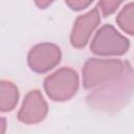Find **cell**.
<instances>
[{"instance_id":"cell-4","label":"cell","mask_w":134,"mask_h":134,"mask_svg":"<svg viewBox=\"0 0 134 134\" xmlns=\"http://www.w3.org/2000/svg\"><path fill=\"white\" fill-rule=\"evenodd\" d=\"M130 47L129 40L111 24L103 25L92 38L90 50L100 57H118L125 54Z\"/></svg>"},{"instance_id":"cell-7","label":"cell","mask_w":134,"mask_h":134,"mask_svg":"<svg viewBox=\"0 0 134 134\" xmlns=\"http://www.w3.org/2000/svg\"><path fill=\"white\" fill-rule=\"evenodd\" d=\"M100 22L98 8H93L86 14H83L74 21L71 34L70 43L74 48H83L89 42L92 34L97 28Z\"/></svg>"},{"instance_id":"cell-11","label":"cell","mask_w":134,"mask_h":134,"mask_svg":"<svg viewBox=\"0 0 134 134\" xmlns=\"http://www.w3.org/2000/svg\"><path fill=\"white\" fill-rule=\"evenodd\" d=\"M93 2V0H65L66 5L75 12L79 10H83L85 8H87L88 6H90V4Z\"/></svg>"},{"instance_id":"cell-8","label":"cell","mask_w":134,"mask_h":134,"mask_svg":"<svg viewBox=\"0 0 134 134\" xmlns=\"http://www.w3.org/2000/svg\"><path fill=\"white\" fill-rule=\"evenodd\" d=\"M19 100V90L17 86L9 82L2 80L0 83V111L9 112L14 110Z\"/></svg>"},{"instance_id":"cell-6","label":"cell","mask_w":134,"mask_h":134,"mask_svg":"<svg viewBox=\"0 0 134 134\" xmlns=\"http://www.w3.org/2000/svg\"><path fill=\"white\" fill-rule=\"evenodd\" d=\"M48 113V105L42 93L38 90H30L21 105L18 112V119L25 125L39 124L45 119Z\"/></svg>"},{"instance_id":"cell-13","label":"cell","mask_w":134,"mask_h":134,"mask_svg":"<svg viewBox=\"0 0 134 134\" xmlns=\"http://www.w3.org/2000/svg\"><path fill=\"white\" fill-rule=\"evenodd\" d=\"M5 132V118L1 117V133Z\"/></svg>"},{"instance_id":"cell-2","label":"cell","mask_w":134,"mask_h":134,"mask_svg":"<svg viewBox=\"0 0 134 134\" xmlns=\"http://www.w3.org/2000/svg\"><path fill=\"white\" fill-rule=\"evenodd\" d=\"M127 63L119 59H89L82 69L84 88L91 90L115 79L124 71Z\"/></svg>"},{"instance_id":"cell-9","label":"cell","mask_w":134,"mask_h":134,"mask_svg":"<svg viewBox=\"0 0 134 134\" xmlns=\"http://www.w3.org/2000/svg\"><path fill=\"white\" fill-rule=\"evenodd\" d=\"M119 28L128 35L134 36V2L126 4L116 17Z\"/></svg>"},{"instance_id":"cell-3","label":"cell","mask_w":134,"mask_h":134,"mask_svg":"<svg viewBox=\"0 0 134 134\" xmlns=\"http://www.w3.org/2000/svg\"><path fill=\"white\" fill-rule=\"evenodd\" d=\"M80 85L79 74L69 67H62L46 76L43 83L47 96L54 102H65L72 98Z\"/></svg>"},{"instance_id":"cell-12","label":"cell","mask_w":134,"mask_h":134,"mask_svg":"<svg viewBox=\"0 0 134 134\" xmlns=\"http://www.w3.org/2000/svg\"><path fill=\"white\" fill-rule=\"evenodd\" d=\"M53 1H54V0H34L35 4H36L39 8H41V9H44V8L48 7Z\"/></svg>"},{"instance_id":"cell-5","label":"cell","mask_w":134,"mask_h":134,"mask_svg":"<svg viewBox=\"0 0 134 134\" xmlns=\"http://www.w3.org/2000/svg\"><path fill=\"white\" fill-rule=\"evenodd\" d=\"M62 59V52L58 45L49 42L39 43L30 48L27 54L29 68L37 73H45L53 69Z\"/></svg>"},{"instance_id":"cell-10","label":"cell","mask_w":134,"mask_h":134,"mask_svg":"<svg viewBox=\"0 0 134 134\" xmlns=\"http://www.w3.org/2000/svg\"><path fill=\"white\" fill-rule=\"evenodd\" d=\"M124 1L125 0H99L98 7L103 16H109L115 13Z\"/></svg>"},{"instance_id":"cell-1","label":"cell","mask_w":134,"mask_h":134,"mask_svg":"<svg viewBox=\"0 0 134 134\" xmlns=\"http://www.w3.org/2000/svg\"><path fill=\"white\" fill-rule=\"evenodd\" d=\"M134 94V68L128 62L115 79L97 86L87 95L88 106L96 112L114 113L121 110Z\"/></svg>"}]
</instances>
